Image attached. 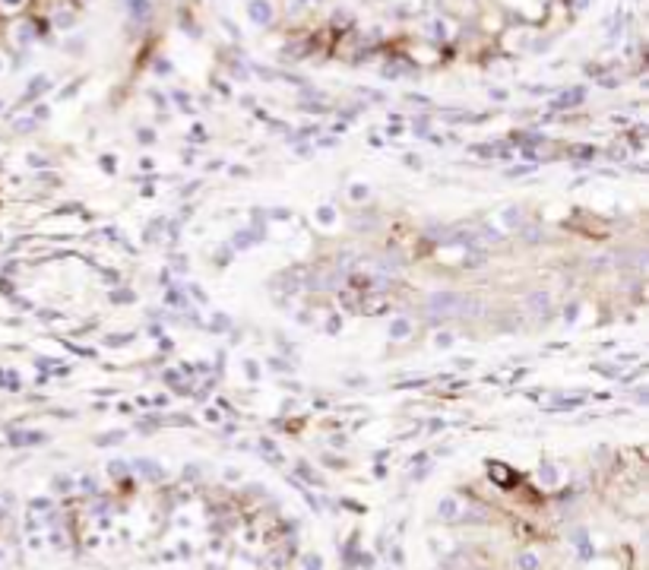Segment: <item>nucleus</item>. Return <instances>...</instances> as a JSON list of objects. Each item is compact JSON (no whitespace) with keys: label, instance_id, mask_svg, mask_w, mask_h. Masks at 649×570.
<instances>
[{"label":"nucleus","instance_id":"8","mask_svg":"<svg viewBox=\"0 0 649 570\" xmlns=\"http://www.w3.org/2000/svg\"><path fill=\"white\" fill-rule=\"evenodd\" d=\"M504 219H507V222H510V225H516V222H519V212H516V209H510V212H507Z\"/></svg>","mask_w":649,"mask_h":570},{"label":"nucleus","instance_id":"4","mask_svg":"<svg viewBox=\"0 0 649 570\" xmlns=\"http://www.w3.org/2000/svg\"><path fill=\"white\" fill-rule=\"evenodd\" d=\"M405 333H409V320H405V317L393 320V326H390V336H393V339H405Z\"/></svg>","mask_w":649,"mask_h":570},{"label":"nucleus","instance_id":"1","mask_svg":"<svg viewBox=\"0 0 649 570\" xmlns=\"http://www.w3.org/2000/svg\"><path fill=\"white\" fill-rule=\"evenodd\" d=\"M478 301H472L469 295L459 292H434L427 298V311H434L437 317H456V314H475Z\"/></svg>","mask_w":649,"mask_h":570},{"label":"nucleus","instance_id":"2","mask_svg":"<svg viewBox=\"0 0 649 570\" xmlns=\"http://www.w3.org/2000/svg\"><path fill=\"white\" fill-rule=\"evenodd\" d=\"M269 16H272V10L263 3V0H253V3H250V19H253V23L266 25V23H269Z\"/></svg>","mask_w":649,"mask_h":570},{"label":"nucleus","instance_id":"6","mask_svg":"<svg viewBox=\"0 0 649 570\" xmlns=\"http://www.w3.org/2000/svg\"><path fill=\"white\" fill-rule=\"evenodd\" d=\"M13 440H16V444H35V440H45V434H35V431L32 434H16Z\"/></svg>","mask_w":649,"mask_h":570},{"label":"nucleus","instance_id":"5","mask_svg":"<svg viewBox=\"0 0 649 570\" xmlns=\"http://www.w3.org/2000/svg\"><path fill=\"white\" fill-rule=\"evenodd\" d=\"M577 102H583V89H577V92H567L564 98H558V102H554V108H567V105H577Z\"/></svg>","mask_w":649,"mask_h":570},{"label":"nucleus","instance_id":"3","mask_svg":"<svg viewBox=\"0 0 649 570\" xmlns=\"http://www.w3.org/2000/svg\"><path fill=\"white\" fill-rule=\"evenodd\" d=\"M526 304H529V311L541 314V311H548V304H551V298H548V292H532L529 298H526Z\"/></svg>","mask_w":649,"mask_h":570},{"label":"nucleus","instance_id":"7","mask_svg":"<svg viewBox=\"0 0 649 570\" xmlns=\"http://www.w3.org/2000/svg\"><path fill=\"white\" fill-rule=\"evenodd\" d=\"M13 127H16V130H22V133H25V130H32V127H35V120H19V124H13Z\"/></svg>","mask_w":649,"mask_h":570}]
</instances>
